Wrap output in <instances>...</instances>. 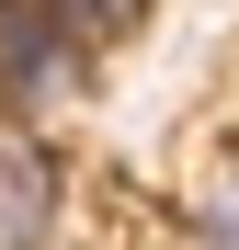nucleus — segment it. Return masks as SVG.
<instances>
[{"instance_id":"nucleus-1","label":"nucleus","mask_w":239,"mask_h":250,"mask_svg":"<svg viewBox=\"0 0 239 250\" xmlns=\"http://www.w3.org/2000/svg\"><path fill=\"white\" fill-rule=\"evenodd\" d=\"M57 228V159L23 114H0V250H46Z\"/></svg>"},{"instance_id":"nucleus-2","label":"nucleus","mask_w":239,"mask_h":250,"mask_svg":"<svg viewBox=\"0 0 239 250\" xmlns=\"http://www.w3.org/2000/svg\"><path fill=\"white\" fill-rule=\"evenodd\" d=\"M68 68H80V34L46 12V0H0V91L12 103L68 91Z\"/></svg>"},{"instance_id":"nucleus-3","label":"nucleus","mask_w":239,"mask_h":250,"mask_svg":"<svg viewBox=\"0 0 239 250\" xmlns=\"http://www.w3.org/2000/svg\"><path fill=\"white\" fill-rule=\"evenodd\" d=\"M194 239L205 250H239V148L205 171V205H194Z\"/></svg>"},{"instance_id":"nucleus-4","label":"nucleus","mask_w":239,"mask_h":250,"mask_svg":"<svg viewBox=\"0 0 239 250\" xmlns=\"http://www.w3.org/2000/svg\"><path fill=\"white\" fill-rule=\"evenodd\" d=\"M46 12H57L68 34H80V46H91V34H137V23L159 12V0H46Z\"/></svg>"}]
</instances>
